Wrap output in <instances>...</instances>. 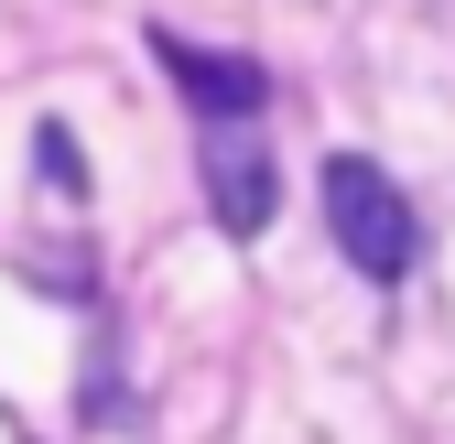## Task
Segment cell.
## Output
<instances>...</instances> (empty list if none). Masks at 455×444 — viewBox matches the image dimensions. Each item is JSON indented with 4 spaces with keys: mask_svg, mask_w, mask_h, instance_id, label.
<instances>
[{
    "mask_svg": "<svg viewBox=\"0 0 455 444\" xmlns=\"http://www.w3.org/2000/svg\"><path fill=\"white\" fill-rule=\"evenodd\" d=\"M325 228H336V250H347L369 282H402V271L423 260L412 206H402V185H390L369 152H336V163H325Z\"/></svg>",
    "mask_w": 455,
    "mask_h": 444,
    "instance_id": "1",
    "label": "cell"
},
{
    "mask_svg": "<svg viewBox=\"0 0 455 444\" xmlns=\"http://www.w3.org/2000/svg\"><path fill=\"white\" fill-rule=\"evenodd\" d=\"M282 206V174H271V131L260 120H206V217L228 239H260Z\"/></svg>",
    "mask_w": 455,
    "mask_h": 444,
    "instance_id": "2",
    "label": "cell"
},
{
    "mask_svg": "<svg viewBox=\"0 0 455 444\" xmlns=\"http://www.w3.org/2000/svg\"><path fill=\"white\" fill-rule=\"evenodd\" d=\"M152 54H163V76L196 98V120H260L271 76L250 66V54H206V44H185V33H152Z\"/></svg>",
    "mask_w": 455,
    "mask_h": 444,
    "instance_id": "3",
    "label": "cell"
},
{
    "mask_svg": "<svg viewBox=\"0 0 455 444\" xmlns=\"http://www.w3.org/2000/svg\"><path fill=\"white\" fill-rule=\"evenodd\" d=\"M33 163H44V174H54V185H66V195L87 185V163H76V141H66V131H44V141H33Z\"/></svg>",
    "mask_w": 455,
    "mask_h": 444,
    "instance_id": "4",
    "label": "cell"
}]
</instances>
